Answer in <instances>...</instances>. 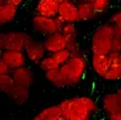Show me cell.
<instances>
[{
	"label": "cell",
	"instance_id": "6da1fadb",
	"mask_svg": "<svg viewBox=\"0 0 121 120\" xmlns=\"http://www.w3.org/2000/svg\"><path fill=\"white\" fill-rule=\"evenodd\" d=\"M62 115L69 120H92L100 111V106L93 98L87 95H78L64 99L58 103Z\"/></svg>",
	"mask_w": 121,
	"mask_h": 120
},
{
	"label": "cell",
	"instance_id": "7a4b0ae2",
	"mask_svg": "<svg viewBox=\"0 0 121 120\" xmlns=\"http://www.w3.org/2000/svg\"><path fill=\"white\" fill-rule=\"evenodd\" d=\"M89 60L82 53L72 54L65 64L60 66V72L65 82V86H74L82 81L87 71Z\"/></svg>",
	"mask_w": 121,
	"mask_h": 120
},
{
	"label": "cell",
	"instance_id": "3957f363",
	"mask_svg": "<svg viewBox=\"0 0 121 120\" xmlns=\"http://www.w3.org/2000/svg\"><path fill=\"white\" fill-rule=\"evenodd\" d=\"M116 36L114 27L110 22H105L96 27L91 36V53L109 55L112 52V40Z\"/></svg>",
	"mask_w": 121,
	"mask_h": 120
},
{
	"label": "cell",
	"instance_id": "277c9868",
	"mask_svg": "<svg viewBox=\"0 0 121 120\" xmlns=\"http://www.w3.org/2000/svg\"><path fill=\"white\" fill-rule=\"evenodd\" d=\"M31 24H33L35 31L43 35V36H47L49 34L60 31L62 26H63V22L57 17L48 18L38 16V15H35L34 17L31 18Z\"/></svg>",
	"mask_w": 121,
	"mask_h": 120
},
{
	"label": "cell",
	"instance_id": "5b68a950",
	"mask_svg": "<svg viewBox=\"0 0 121 120\" xmlns=\"http://www.w3.org/2000/svg\"><path fill=\"white\" fill-rule=\"evenodd\" d=\"M31 37L25 31H8L6 33V45L4 49H10V51H18L24 52L27 45L31 42Z\"/></svg>",
	"mask_w": 121,
	"mask_h": 120
},
{
	"label": "cell",
	"instance_id": "8992f818",
	"mask_svg": "<svg viewBox=\"0 0 121 120\" xmlns=\"http://www.w3.org/2000/svg\"><path fill=\"white\" fill-rule=\"evenodd\" d=\"M57 18L63 24H76L78 22V4L74 0H69L58 4Z\"/></svg>",
	"mask_w": 121,
	"mask_h": 120
},
{
	"label": "cell",
	"instance_id": "52a82bcc",
	"mask_svg": "<svg viewBox=\"0 0 121 120\" xmlns=\"http://www.w3.org/2000/svg\"><path fill=\"white\" fill-rule=\"evenodd\" d=\"M0 57L11 71L19 67H24L27 64V58L24 52L4 49L0 53Z\"/></svg>",
	"mask_w": 121,
	"mask_h": 120
},
{
	"label": "cell",
	"instance_id": "ba28073f",
	"mask_svg": "<svg viewBox=\"0 0 121 120\" xmlns=\"http://www.w3.org/2000/svg\"><path fill=\"white\" fill-rule=\"evenodd\" d=\"M42 42L47 54H54L60 49L66 48V38L60 31L44 36V39Z\"/></svg>",
	"mask_w": 121,
	"mask_h": 120
},
{
	"label": "cell",
	"instance_id": "9c48e42d",
	"mask_svg": "<svg viewBox=\"0 0 121 120\" xmlns=\"http://www.w3.org/2000/svg\"><path fill=\"white\" fill-rule=\"evenodd\" d=\"M101 109L105 116L121 113V97L117 92L105 93L101 99Z\"/></svg>",
	"mask_w": 121,
	"mask_h": 120
},
{
	"label": "cell",
	"instance_id": "30bf717a",
	"mask_svg": "<svg viewBox=\"0 0 121 120\" xmlns=\"http://www.w3.org/2000/svg\"><path fill=\"white\" fill-rule=\"evenodd\" d=\"M10 74H11V76H13L15 85L19 86V88L30 89V86L33 85L35 82L34 73L31 72V70H29L28 67H26V66L13 70Z\"/></svg>",
	"mask_w": 121,
	"mask_h": 120
},
{
	"label": "cell",
	"instance_id": "8fae6325",
	"mask_svg": "<svg viewBox=\"0 0 121 120\" xmlns=\"http://www.w3.org/2000/svg\"><path fill=\"white\" fill-rule=\"evenodd\" d=\"M24 53L26 55L27 61H29L33 64H39V62L47 54L43 45V42L36 40V39H31V42L25 48Z\"/></svg>",
	"mask_w": 121,
	"mask_h": 120
},
{
	"label": "cell",
	"instance_id": "7c38bea8",
	"mask_svg": "<svg viewBox=\"0 0 121 120\" xmlns=\"http://www.w3.org/2000/svg\"><path fill=\"white\" fill-rule=\"evenodd\" d=\"M90 63L92 71L94 72L95 75L100 79H103L110 67V57L109 55L91 53Z\"/></svg>",
	"mask_w": 121,
	"mask_h": 120
},
{
	"label": "cell",
	"instance_id": "4fadbf2b",
	"mask_svg": "<svg viewBox=\"0 0 121 120\" xmlns=\"http://www.w3.org/2000/svg\"><path fill=\"white\" fill-rule=\"evenodd\" d=\"M110 57V67L103 77L107 81H121V52H111Z\"/></svg>",
	"mask_w": 121,
	"mask_h": 120
},
{
	"label": "cell",
	"instance_id": "5bb4252c",
	"mask_svg": "<svg viewBox=\"0 0 121 120\" xmlns=\"http://www.w3.org/2000/svg\"><path fill=\"white\" fill-rule=\"evenodd\" d=\"M58 4L54 0H37L35 6V15L48 18H55L58 13Z\"/></svg>",
	"mask_w": 121,
	"mask_h": 120
},
{
	"label": "cell",
	"instance_id": "9a60e30c",
	"mask_svg": "<svg viewBox=\"0 0 121 120\" xmlns=\"http://www.w3.org/2000/svg\"><path fill=\"white\" fill-rule=\"evenodd\" d=\"M78 22H89L93 20L99 16L94 13L93 7L87 1H78Z\"/></svg>",
	"mask_w": 121,
	"mask_h": 120
},
{
	"label": "cell",
	"instance_id": "2e32d148",
	"mask_svg": "<svg viewBox=\"0 0 121 120\" xmlns=\"http://www.w3.org/2000/svg\"><path fill=\"white\" fill-rule=\"evenodd\" d=\"M62 115L60 109L57 106H49L42 109L31 120H56Z\"/></svg>",
	"mask_w": 121,
	"mask_h": 120
},
{
	"label": "cell",
	"instance_id": "e0dca14e",
	"mask_svg": "<svg viewBox=\"0 0 121 120\" xmlns=\"http://www.w3.org/2000/svg\"><path fill=\"white\" fill-rule=\"evenodd\" d=\"M29 95H30L29 89L16 86L13 89V91L11 92V94L9 95V98L11 99L17 106H24L29 100Z\"/></svg>",
	"mask_w": 121,
	"mask_h": 120
},
{
	"label": "cell",
	"instance_id": "ac0fdd59",
	"mask_svg": "<svg viewBox=\"0 0 121 120\" xmlns=\"http://www.w3.org/2000/svg\"><path fill=\"white\" fill-rule=\"evenodd\" d=\"M45 77L51 84L55 86V88H58V89H62V88H66L65 86V82L63 80V76L60 72V67L55 70H51V71H47L45 72Z\"/></svg>",
	"mask_w": 121,
	"mask_h": 120
},
{
	"label": "cell",
	"instance_id": "d6986e66",
	"mask_svg": "<svg viewBox=\"0 0 121 120\" xmlns=\"http://www.w3.org/2000/svg\"><path fill=\"white\" fill-rule=\"evenodd\" d=\"M15 88H16V85L13 83V76H11L10 73L0 75V92L1 93H4V94L9 97Z\"/></svg>",
	"mask_w": 121,
	"mask_h": 120
},
{
	"label": "cell",
	"instance_id": "ffe728a7",
	"mask_svg": "<svg viewBox=\"0 0 121 120\" xmlns=\"http://www.w3.org/2000/svg\"><path fill=\"white\" fill-rule=\"evenodd\" d=\"M38 66L44 72H47V71L55 70V69H58V67H60L58 63L54 60V57H53L51 54H46V56H44V58L39 62Z\"/></svg>",
	"mask_w": 121,
	"mask_h": 120
},
{
	"label": "cell",
	"instance_id": "44dd1931",
	"mask_svg": "<svg viewBox=\"0 0 121 120\" xmlns=\"http://www.w3.org/2000/svg\"><path fill=\"white\" fill-rule=\"evenodd\" d=\"M60 33L65 36L66 39L71 38H78V29L76 27V24H63Z\"/></svg>",
	"mask_w": 121,
	"mask_h": 120
},
{
	"label": "cell",
	"instance_id": "7402d4cb",
	"mask_svg": "<svg viewBox=\"0 0 121 120\" xmlns=\"http://www.w3.org/2000/svg\"><path fill=\"white\" fill-rule=\"evenodd\" d=\"M111 2H112V0H94L91 4H92V7H93L94 13H96L98 16H100V15L104 13L108 10Z\"/></svg>",
	"mask_w": 121,
	"mask_h": 120
},
{
	"label": "cell",
	"instance_id": "603a6c76",
	"mask_svg": "<svg viewBox=\"0 0 121 120\" xmlns=\"http://www.w3.org/2000/svg\"><path fill=\"white\" fill-rule=\"evenodd\" d=\"M51 55L54 57V60L56 61L58 65L62 66L63 64H65L67 61L71 58L72 56V52L69 51V48H64V49H60V51L54 53V54H51Z\"/></svg>",
	"mask_w": 121,
	"mask_h": 120
},
{
	"label": "cell",
	"instance_id": "cb8c5ba5",
	"mask_svg": "<svg viewBox=\"0 0 121 120\" xmlns=\"http://www.w3.org/2000/svg\"><path fill=\"white\" fill-rule=\"evenodd\" d=\"M109 22H110V24H112L113 26L121 25V9L116 10L114 13H112V15L110 16Z\"/></svg>",
	"mask_w": 121,
	"mask_h": 120
},
{
	"label": "cell",
	"instance_id": "d4e9b609",
	"mask_svg": "<svg viewBox=\"0 0 121 120\" xmlns=\"http://www.w3.org/2000/svg\"><path fill=\"white\" fill-rule=\"evenodd\" d=\"M112 52H121V37L117 35L112 40Z\"/></svg>",
	"mask_w": 121,
	"mask_h": 120
},
{
	"label": "cell",
	"instance_id": "484cf974",
	"mask_svg": "<svg viewBox=\"0 0 121 120\" xmlns=\"http://www.w3.org/2000/svg\"><path fill=\"white\" fill-rule=\"evenodd\" d=\"M9 73H11V70L9 69L8 66H7V64H6L4 61L1 60V57H0V75L9 74Z\"/></svg>",
	"mask_w": 121,
	"mask_h": 120
},
{
	"label": "cell",
	"instance_id": "4316f807",
	"mask_svg": "<svg viewBox=\"0 0 121 120\" xmlns=\"http://www.w3.org/2000/svg\"><path fill=\"white\" fill-rule=\"evenodd\" d=\"M6 45V33H0V53L4 49Z\"/></svg>",
	"mask_w": 121,
	"mask_h": 120
},
{
	"label": "cell",
	"instance_id": "83f0119b",
	"mask_svg": "<svg viewBox=\"0 0 121 120\" xmlns=\"http://www.w3.org/2000/svg\"><path fill=\"white\" fill-rule=\"evenodd\" d=\"M6 2H8V4H13V6H15V7H20L24 2H25V0H6Z\"/></svg>",
	"mask_w": 121,
	"mask_h": 120
},
{
	"label": "cell",
	"instance_id": "f1b7e54d",
	"mask_svg": "<svg viewBox=\"0 0 121 120\" xmlns=\"http://www.w3.org/2000/svg\"><path fill=\"white\" fill-rule=\"evenodd\" d=\"M108 120H121V113H113V115H109L107 116Z\"/></svg>",
	"mask_w": 121,
	"mask_h": 120
},
{
	"label": "cell",
	"instance_id": "f546056e",
	"mask_svg": "<svg viewBox=\"0 0 121 120\" xmlns=\"http://www.w3.org/2000/svg\"><path fill=\"white\" fill-rule=\"evenodd\" d=\"M114 27V31H116V35L121 37V25H118V26H113Z\"/></svg>",
	"mask_w": 121,
	"mask_h": 120
},
{
	"label": "cell",
	"instance_id": "4dcf8cb0",
	"mask_svg": "<svg viewBox=\"0 0 121 120\" xmlns=\"http://www.w3.org/2000/svg\"><path fill=\"white\" fill-rule=\"evenodd\" d=\"M56 120H69V118H66L65 116H63V115H60V116L58 117Z\"/></svg>",
	"mask_w": 121,
	"mask_h": 120
},
{
	"label": "cell",
	"instance_id": "1f68e13d",
	"mask_svg": "<svg viewBox=\"0 0 121 120\" xmlns=\"http://www.w3.org/2000/svg\"><path fill=\"white\" fill-rule=\"evenodd\" d=\"M54 1H56L57 4H62V2H65V1H69V0H54Z\"/></svg>",
	"mask_w": 121,
	"mask_h": 120
},
{
	"label": "cell",
	"instance_id": "d6a6232c",
	"mask_svg": "<svg viewBox=\"0 0 121 120\" xmlns=\"http://www.w3.org/2000/svg\"><path fill=\"white\" fill-rule=\"evenodd\" d=\"M117 93H118V94H119V95H120V97H121V88H119V90L117 91Z\"/></svg>",
	"mask_w": 121,
	"mask_h": 120
},
{
	"label": "cell",
	"instance_id": "836d02e7",
	"mask_svg": "<svg viewBox=\"0 0 121 120\" xmlns=\"http://www.w3.org/2000/svg\"><path fill=\"white\" fill-rule=\"evenodd\" d=\"M85 1H87V2H90V4H92V2H93L94 0H85Z\"/></svg>",
	"mask_w": 121,
	"mask_h": 120
},
{
	"label": "cell",
	"instance_id": "e575fe53",
	"mask_svg": "<svg viewBox=\"0 0 121 120\" xmlns=\"http://www.w3.org/2000/svg\"><path fill=\"white\" fill-rule=\"evenodd\" d=\"M78 1H85V0H76V2H78Z\"/></svg>",
	"mask_w": 121,
	"mask_h": 120
}]
</instances>
